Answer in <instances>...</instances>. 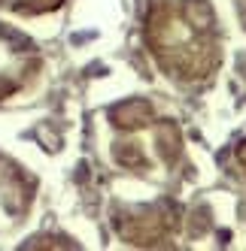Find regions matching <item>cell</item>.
Masks as SVG:
<instances>
[{
  "label": "cell",
  "instance_id": "obj_1",
  "mask_svg": "<svg viewBox=\"0 0 246 251\" xmlns=\"http://www.w3.org/2000/svg\"><path fill=\"white\" fill-rule=\"evenodd\" d=\"M143 40L158 70L180 85H204L222 64V27L210 0H149Z\"/></svg>",
  "mask_w": 246,
  "mask_h": 251
},
{
  "label": "cell",
  "instance_id": "obj_2",
  "mask_svg": "<svg viewBox=\"0 0 246 251\" xmlns=\"http://www.w3.org/2000/svg\"><path fill=\"white\" fill-rule=\"evenodd\" d=\"M110 160L134 176H164L183 157V130L177 121L161 118L146 97L116 103L107 112Z\"/></svg>",
  "mask_w": 246,
  "mask_h": 251
},
{
  "label": "cell",
  "instance_id": "obj_5",
  "mask_svg": "<svg viewBox=\"0 0 246 251\" xmlns=\"http://www.w3.org/2000/svg\"><path fill=\"white\" fill-rule=\"evenodd\" d=\"M37 203V182L33 176L0 151V236L28 221Z\"/></svg>",
  "mask_w": 246,
  "mask_h": 251
},
{
  "label": "cell",
  "instance_id": "obj_3",
  "mask_svg": "<svg viewBox=\"0 0 246 251\" xmlns=\"http://www.w3.org/2000/svg\"><path fill=\"white\" fill-rule=\"evenodd\" d=\"M180 224H183V212L170 200L113 209V230L119 233V239H125L128 245H137V248L167 245L180 233Z\"/></svg>",
  "mask_w": 246,
  "mask_h": 251
},
{
  "label": "cell",
  "instance_id": "obj_7",
  "mask_svg": "<svg viewBox=\"0 0 246 251\" xmlns=\"http://www.w3.org/2000/svg\"><path fill=\"white\" fill-rule=\"evenodd\" d=\"M234 157H237V167H240V173H243V178H246V139L234 149Z\"/></svg>",
  "mask_w": 246,
  "mask_h": 251
},
{
  "label": "cell",
  "instance_id": "obj_4",
  "mask_svg": "<svg viewBox=\"0 0 246 251\" xmlns=\"http://www.w3.org/2000/svg\"><path fill=\"white\" fill-rule=\"evenodd\" d=\"M43 73V55L28 33L0 22V103L31 91Z\"/></svg>",
  "mask_w": 246,
  "mask_h": 251
},
{
  "label": "cell",
  "instance_id": "obj_8",
  "mask_svg": "<svg viewBox=\"0 0 246 251\" xmlns=\"http://www.w3.org/2000/svg\"><path fill=\"white\" fill-rule=\"evenodd\" d=\"M240 6H243V19H246V0H240Z\"/></svg>",
  "mask_w": 246,
  "mask_h": 251
},
{
  "label": "cell",
  "instance_id": "obj_6",
  "mask_svg": "<svg viewBox=\"0 0 246 251\" xmlns=\"http://www.w3.org/2000/svg\"><path fill=\"white\" fill-rule=\"evenodd\" d=\"M61 6H64V0H0V12L25 15V19H33V15H49V12H58Z\"/></svg>",
  "mask_w": 246,
  "mask_h": 251
}]
</instances>
